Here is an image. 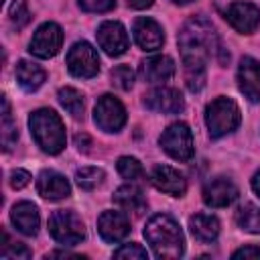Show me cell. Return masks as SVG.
Masks as SVG:
<instances>
[{"label": "cell", "mask_w": 260, "mask_h": 260, "mask_svg": "<svg viewBox=\"0 0 260 260\" xmlns=\"http://www.w3.org/2000/svg\"><path fill=\"white\" fill-rule=\"evenodd\" d=\"M177 43L183 59L185 83L191 91H201L207 77V61L219 49L211 22L201 14L189 18L179 30Z\"/></svg>", "instance_id": "1"}, {"label": "cell", "mask_w": 260, "mask_h": 260, "mask_svg": "<svg viewBox=\"0 0 260 260\" xmlns=\"http://www.w3.org/2000/svg\"><path fill=\"white\" fill-rule=\"evenodd\" d=\"M144 238L158 258H179L185 252L183 230L167 213H156L146 221Z\"/></svg>", "instance_id": "2"}, {"label": "cell", "mask_w": 260, "mask_h": 260, "mask_svg": "<svg viewBox=\"0 0 260 260\" xmlns=\"http://www.w3.org/2000/svg\"><path fill=\"white\" fill-rule=\"evenodd\" d=\"M30 134L41 150L49 154H59L65 148V126L59 114L51 108H39L28 118Z\"/></svg>", "instance_id": "3"}, {"label": "cell", "mask_w": 260, "mask_h": 260, "mask_svg": "<svg viewBox=\"0 0 260 260\" xmlns=\"http://www.w3.org/2000/svg\"><path fill=\"white\" fill-rule=\"evenodd\" d=\"M240 108L230 98H215L205 108V124L211 138H221L240 126Z\"/></svg>", "instance_id": "4"}, {"label": "cell", "mask_w": 260, "mask_h": 260, "mask_svg": "<svg viewBox=\"0 0 260 260\" xmlns=\"http://www.w3.org/2000/svg\"><path fill=\"white\" fill-rule=\"evenodd\" d=\"M49 234L63 246H75L85 238V228L75 211L57 209L49 217Z\"/></svg>", "instance_id": "5"}, {"label": "cell", "mask_w": 260, "mask_h": 260, "mask_svg": "<svg viewBox=\"0 0 260 260\" xmlns=\"http://www.w3.org/2000/svg\"><path fill=\"white\" fill-rule=\"evenodd\" d=\"M162 150L175 158V160H181V162H187L191 160L193 156V134L189 130V126L185 122H175L171 124L158 138Z\"/></svg>", "instance_id": "6"}, {"label": "cell", "mask_w": 260, "mask_h": 260, "mask_svg": "<svg viewBox=\"0 0 260 260\" xmlns=\"http://www.w3.org/2000/svg\"><path fill=\"white\" fill-rule=\"evenodd\" d=\"M67 69L75 77L89 79L98 75L100 71V57L98 51L87 43V41H77L71 45L67 53Z\"/></svg>", "instance_id": "7"}, {"label": "cell", "mask_w": 260, "mask_h": 260, "mask_svg": "<svg viewBox=\"0 0 260 260\" xmlns=\"http://www.w3.org/2000/svg\"><path fill=\"white\" fill-rule=\"evenodd\" d=\"M93 120L104 132H118L126 124V110L118 98L106 93L98 100L93 108Z\"/></svg>", "instance_id": "8"}, {"label": "cell", "mask_w": 260, "mask_h": 260, "mask_svg": "<svg viewBox=\"0 0 260 260\" xmlns=\"http://www.w3.org/2000/svg\"><path fill=\"white\" fill-rule=\"evenodd\" d=\"M61 45H63L61 26L55 22H45L35 30L30 45H28V51L39 59H51L59 53Z\"/></svg>", "instance_id": "9"}, {"label": "cell", "mask_w": 260, "mask_h": 260, "mask_svg": "<svg viewBox=\"0 0 260 260\" xmlns=\"http://www.w3.org/2000/svg\"><path fill=\"white\" fill-rule=\"evenodd\" d=\"M95 37H98L100 49H104V53L110 55V57H120V55H124L128 51V45H130L128 32H126L124 24H120L118 20L102 22L98 32H95Z\"/></svg>", "instance_id": "10"}, {"label": "cell", "mask_w": 260, "mask_h": 260, "mask_svg": "<svg viewBox=\"0 0 260 260\" xmlns=\"http://www.w3.org/2000/svg\"><path fill=\"white\" fill-rule=\"evenodd\" d=\"M225 20L232 24V28H236L238 32L250 35L258 28L260 24V8L252 2H232L225 10Z\"/></svg>", "instance_id": "11"}, {"label": "cell", "mask_w": 260, "mask_h": 260, "mask_svg": "<svg viewBox=\"0 0 260 260\" xmlns=\"http://www.w3.org/2000/svg\"><path fill=\"white\" fill-rule=\"evenodd\" d=\"M144 106L160 114H179L185 108V100L179 89L173 87H154L144 95Z\"/></svg>", "instance_id": "12"}, {"label": "cell", "mask_w": 260, "mask_h": 260, "mask_svg": "<svg viewBox=\"0 0 260 260\" xmlns=\"http://www.w3.org/2000/svg\"><path fill=\"white\" fill-rule=\"evenodd\" d=\"M238 199V187L228 177H215L203 187V203L209 207H228Z\"/></svg>", "instance_id": "13"}, {"label": "cell", "mask_w": 260, "mask_h": 260, "mask_svg": "<svg viewBox=\"0 0 260 260\" xmlns=\"http://www.w3.org/2000/svg\"><path fill=\"white\" fill-rule=\"evenodd\" d=\"M98 232L104 242L118 244L130 234V221L128 215L122 211H104L98 217Z\"/></svg>", "instance_id": "14"}, {"label": "cell", "mask_w": 260, "mask_h": 260, "mask_svg": "<svg viewBox=\"0 0 260 260\" xmlns=\"http://www.w3.org/2000/svg\"><path fill=\"white\" fill-rule=\"evenodd\" d=\"M150 183L162 191V193H169V195H175V197H181L185 191H187V179L183 173H179L177 169L169 167V165H156L150 173Z\"/></svg>", "instance_id": "15"}, {"label": "cell", "mask_w": 260, "mask_h": 260, "mask_svg": "<svg viewBox=\"0 0 260 260\" xmlns=\"http://www.w3.org/2000/svg\"><path fill=\"white\" fill-rule=\"evenodd\" d=\"M132 32H134V41L136 45L142 49V51H156L162 47L165 43V35H162V28L156 20L148 18V16H140L134 20V26H132Z\"/></svg>", "instance_id": "16"}, {"label": "cell", "mask_w": 260, "mask_h": 260, "mask_svg": "<svg viewBox=\"0 0 260 260\" xmlns=\"http://www.w3.org/2000/svg\"><path fill=\"white\" fill-rule=\"evenodd\" d=\"M238 85L240 91L252 100L260 102V61L252 57H244L238 67Z\"/></svg>", "instance_id": "17"}, {"label": "cell", "mask_w": 260, "mask_h": 260, "mask_svg": "<svg viewBox=\"0 0 260 260\" xmlns=\"http://www.w3.org/2000/svg\"><path fill=\"white\" fill-rule=\"evenodd\" d=\"M138 73L148 83H165L175 75V61L167 55H154L140 63Z\"/></svg>", "instance_id": "18"}, {"label": "cell", "mask_w": 260, "mask_h": 260, "mask_svg": "<svg viewBox=\"0 0 260 260\" xmlns=\"http://www.w3.org/2000/svg\"><path fill=\"white\" fill-rule=\"evenodd\" d=\"M37 191L41 197L45 199H51V201H57V199H63L71 193V187H69V181L57 173V171H43L37 179Z\"/></svg>", "instance_id": "19"}, {"label": "cell", "mask_w": 260, "mask_h": 260, "mask_svg": "<svg viewBox=\"0 0 260 260\" xmlns=\"http://www.w3.org/2000/svg\"><path fill=\"white\" fill-rule=\"evenodd\" d=\"M10 219L14 223V228L18 232H22L24 236H35L39 232V223H41V217H39V209L35 203L30 201H20L12 207L10 211Z\"/></svg>", "instance_id": "20"}, {"label": "cell", "mask_w": 260, "mask_h": 260, "mask_svg": "<svg viewBox=\"0 0 260 260\" xmlns=\"http://www.w3.org/2000/svg\"><path fill=\"white\" fill-rule=\"evenodd\" d=\"M112 199H114V203L118 207H122L128 213H134V215H140L146 209V197H144V193L136 185H132V183L118 187L114 191V197Z\"/></svg>", "instance_id": "21"}, {"label": "cell", "mask_w": 260, "mask_h": 260, "mask_svg": "<svg viewBox=\"0 0 260 260\" xmlns=\"http://www.w3.org/2000/svg\"><path fill=\"white\" fill-rule=\"evenodd\" d=\"M14 73H16L18 85H20L22 89H26V91L39 89V87L43 85L45 77H47L45 69H43L41 65H37V63H32V61H18Z\"/></svg>", "instance_id": "22"}, {"label": "cell", "mask_w": 260, "mask_h": 260, "mask_svg": "<svg viewBox=\"0 0 260 260\" xmlns=\"http://www.w3.org/2000/svg\"><path fill=\"white\" fill-rule=\"evenodd\" d=\"M189 228L199 242H213L219 236V221L211 213H195L189 219Z\"/></svg>", "instance_id": "23"}, {"label": "cell", "mask_w": 260, "mask_h": 260, "mask_svg": "<svg viewBox=\"0 0 260 260\" xmlns=\"http://www.w3.org/2000/svg\"><path fill=\"white\" fill-rule=\"evenodd\" d=\"M236 223L250 234H260V207L254 203L240 205L236 211Z\"/></svg>", "instance_id": "24"}, {"label": "cell", "mask_w": 260, "mask_h": 260, "mask_svg": "<svg viewBox=\"0 0 260 260\" xmlns=\"http://www.w3.org/2000/svg\"><path fill=\"white\" fill-rule=\"evenodd\" d=\"M2 148L4 150H10L14 146V142L18 140V130H16V124L12 122V114H10V104L6 98H2Z\"/></svg>", "instance_id": "25"}, {"label": "cell", "mask_w": 260, "mask_h": 260, "mask_svg": "<svg viewBox=\"0 0 260 260\" xmlns=\"http://www.w3.org/2000/svg\"><path fill=\"white\" fill-rule=\"evenodd\" d=\"M59 104L73 116V118H81L83 116V95L75 89V87H61L59 93Z\"/></svg>", "instance_id": "26"}, {"label": "cell", "mask_w": 260, "mask_h": 260, "mask_svg": "<svg viewBox=\"0 0 260 260\" xmlns=\"http://www.w3.org/2000/svg\"><path fill=\"white\" fill-rule=\"evenodd\" d=\"M104 171L98 167H81L75 171V183L83 191H93L102 181H104Z\"/></svg>", "instance_id": "27"}, {"label": "cell", "mask_w": 260, "mask_h": 260, "mask_svg": "<svg viewBox=\"0 0 260 260\" xmlns=\"http://www.w3.org/2000/svg\"><path fill=\"white\" fill-rule=\"evenodd\" d=\"M116 167H118V173L124 179H128V181H140V179H144V169H142L140 160L134 158V156H120Z\"/></svg>", "instance_id": "28"}, {"label": "cell", "mask_w": 260, "mask_h": 260, "mask_svg": "<svg viewBox=\"0 0 260 260\" xmlns=\"http://www.w3.org/2000/svg\"><path fill=\"white\" fill-rule=\"evenodd\" d=\"M2 236H4V244L0 248V256L2 258H8V260H26V258H30V250L24 244H20V242H8L6 232H2Z\"/></svg>", "instance_id": "29"}, {"label": "cell", "mask_w": 260, "mask_h": 260, "mask_svg": "<svg viewBox=\"0 0 260 260\" xmlns=\"http://www.w3.org/2000/svg\"><path fill=\"white\" fill-rule=\"evenodd\" d=\"M112 83H114L118 89H122V91L130 89L132 83H134V71H132L128 65H118V67H114V69H112Z\"/></svg>", "instance_id": "30"}, {"label": "cell", "mask_w": 260, "mask_h": 260, "mask_svg": "<svg viewBox=\"0 0 260 260\" xmlns=\"http://www.w3.org/2000/svg\"><path fill=\"white\" fill-rule=\"evenodd\" d=\"M8 16L12 20V24L16 28H22L26 22H28V6H26V0H12L10 8H8Z\"/></svg>", "instance_id": "31"}, {"label": "cell", "mask_w": 260, "mask_h": 260, "mask_svg": "<svg viewBox=\"0 0 260 260\" xmlns=\"http://www.w3.org/2000/svg\"><path fill=\"white\" fill-rule=\"evenodd\" d=\"M114 258H128V260H144V258H148V252L140 246V244H134V242H130V244H124V246H120L118 250H114Z\"/></svg>", "instance_id": "32"}, {"label": "cell", "mask_w": 260, "mask_h": 260, "mask_svg": "<svg viewBox=\"0 0 260 260\" xmlns=\"http://www.w3.org/2000/svg\"><path fill=\"white\" fill-rule=\"evenodd\" d=\"M116 6V0H79V8L85 12H108Z\"/></svg>", "instance_id": "33"}, {"label": "cell", "mask_w": 260, "mask_h": 260, "mask_svg": "<svg viewBox=\"0 0 260 260\" xmlns=\"http://www.w3.org/2000/svg\"><path fill=\"white\" fill-rule=\"evenodd\" d=\"M30 183V173L28 171H24V169H16V171H12L10 173V187L12 189H24L26 185Z\"/></svg>", "instance_id": "34"}, {"label": "cell", "mask_w": 260, "mask_h": 260, "mask_svg": "<svg viewBox=\"0 0 260 260\" xmlns=\"http://www.w3.org/2000/svg\"><path fill=\"white\" fill-rule=\"evenodd\" d=\"M232 258H260V248L258 246H244V248H238Z\"/></svg>", "instance_id": "35"}, {"label": "cell", "mask_w": 260, "mask_h": 260, "mask_svg": "<svg viewBox=\"0 0 260 260\" xmlns=\"http://www.w3.org/2000/svg\"><path fill=\"white\" fill-rule=\"evenodd\" d=\"M89 144H91V138H89L87 134H77V136H75V146H77L79 150L87 152V150H89Z\"/></svg>", "instance_id": "36"}, {"label": "cell", "mask_w": 260, "mask_h": 260, "mask_svg": "<svg viewBox=\"0 0 260 260\" xmlns=\"http://www.w3.org/2000/svg\"><path fill=\"white\" fill-rule=\"evenodd\" d=\"M126 2H128V6H132V8H136V10H144V8L152 6L154 0H126Z\"/></svg>", "instance_id": "37"}, {"label": "cell", "mask_w": 260, "mask_h": 260, "mask_svg": "<svg viewBox=\"0 0 260 260\" xmlns=\"http://www.w3.org/2000/svg\"><path fill=\"white\" fill-rule=\"evenodd\" d=\"M252 189H254V193L260 197V171H256L254 177H252Z\"/></svg>", "instance_id": "38"}, {"label": "cell", "mask_w": 260, "mask_h": 260, "mask_svg": "<svg viewBox=\"0 0 260 260\" xmlns=\"http://www.w3.org/2000/svg\"><path fill=\"white\" fill-rule=\"evenodd\" d=\"M175 4H187V2H191V0H173Z\"/></svg>", "instance_id": "39"}]
</instances>
